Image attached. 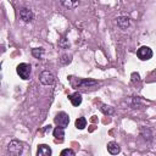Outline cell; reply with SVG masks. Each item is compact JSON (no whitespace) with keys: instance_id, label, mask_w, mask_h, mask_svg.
<instances>
[{"instance_id":"18","label":"cell","mask_w":156,"mask_h":156,"mask_svg":"<svg viewBox=\"0 0 156 156\" xmlns=\"http://www.w3.org/2000/svg\"><path fill=\"white\" fill-rule=\"evenodd\" d=\"M69 62H71V57L67 56V55H63L62 58H61V63H62V65H67V63H69Z\"/></svg>"},{"instance_id":"10","label":"cell","mask_w":156,"mask_h":156,"mask_svg":"<svg viewBox=\"0 0 156 156\" xmlns=\"http://www.w3.org/2000/svg\"><path fill=\"white\" fill-rule=\"evenodd\" d=\"M107 151L111 154V155H117L119 151H121V147L119 145L116 143V141H110L107 144Z\"/></svg>"},{"instance_id":"7","label":"cell","mask_w":156,"mask_h":156,"mask_svg":"<svg viewBox=\"0 0 156 156\" xmlns=\"http://www.w3.org/2000/svg\"><path fill=\"white\" fill-rule=\"evenodd\" d=\"M33 17H34V15H33V12H32L29 9L23 7V9L20 10V18H21L22 21H24V22H30V21L33 20Z\"/></svg>"},{"instance_id":"13","label":"cell","mask_w":156,"mask_h":156,"mask_svg":"<svg viewBox=\"0 0 156 156\" xmlns=\"http://www.w3.org/2000/svg\"><path fill=\"white\" fill-rule=\"evenodd\" d=\"M61 4L67 9H74L78 6L79 0H61Z\"/></svg>"},{"instance_id":"12","label":"cell","mask_w":156,"mask_h":156,"mask_svg":"<svg viewBox=\"0 0 156 156\" xmlns=\"http://www.w3.org/2000/svg\"><path fill=\"white\" fill-rule=\"evenodd\" d=\"M63 129H65V128H63V127H60V126H57V127L54 129L52 134H54V136H55L56 140H58V141H62V140H63V136H65V130H63Z\"/></svg>"},{"instance_id":"6","label":"cell","mask_w":156,"mask_h":156,"mask_svg":"<svg viewBox=\"0 0 156 156\" xmlns=\"http://www.w3.org/2000/svg\"><path fill=\"white\" fill-rule=\"evenodd\" d=\"M96 84H98L96 80H91V79H78V80H77V84L74 83V84H72V87L76 88V89H78V88L85 89V88L94 87V85H96Z\"/></svg>"},{"instance_id":"11","label":"cell","mask_w":156,"mask_h":156,"mask_svg":"<svg viewBox=\"0 0 156 156\" xmlns=\"http://www.w3.org/2000/svg\"><path fill=\"white\" fill-rule=\"evenodd\" d=\"M117 26L121 29H127L129 27V18L126 17V16H119L117 18Z\"/></svg>"},{"instance_id":"9","label":"cell","mask_w":156,"mask_h":156,"mask_svg":"<svg viewBox=\"0 0 156 156\" xmlns=\"http://www.w3.org/2000/svg\"><path fill=\"white\" fill-rule=\"evenodd\" d=\"M69 101L73 106H79L82 104V95L78 91H76V93L69 95Z\"/></svg>"},{"instance_id":"1","label":"cell","mask_w":156,"mask_h":156,"mask_svg":"<svg viewBox=\"0 0 156 156\" xmlns=\"http://www.w3.org/2000/svg\"><path fill=\"white\" fill-rule=\"evenodd\" d=\"M7 151L12 156H20L23 152V146L18 140H12L7 146Z\"/></svg>"},{"instance_id":"19","label":"cell","mask_w":156,"mask_h":156,"mask_svg":"<svg viewBox=\"0 0 156 156\" xmlns=\"http://www.w3.org/2000/svg\"><path fill=\"white\" fill-rule=\"evenodd\" d=\"M68 41H67V39L66 38H62L61 40H60V46H62V48H68Z\"/></svg>"},{"instance_id":"8","label":"cell","mask_w":156,"mask_h":156,"mask_svg":"<svg viewBox=\"0 0 156 156\" xmlns=\"http://www.w3.org/2000/svg\"><path fill=\"white\" fill-rule=\"evenodd\" d=\"M51 149L48 146V145H45V144H41V145H39L38 146V151H37V155L38 156H50L51 155Z\"/></svg>"},{"instance_id":"5","label":"cell","mask_w":156,"mask_h":156,"mask_svg":"<svg viewBox=\"0 0 156 156\" xmlns=\"http://www.w3.org/2000/svg\"><path fill=\"white\" fill-rule=\"evenodd\" d=\"M39 79H40V83L41 84H44V85H50V84H52L54 83V74L50 72V71H43L41 73H40V77H39Z\"/></svg>"},{"instance_id":"16","label":"cell","mask_w":156,"mask_h":156,"mask_svg":"<svg viewBox=\"0 0 156 156\" xmlns=\"http://www.w3.org/2000/svg\"><path fill=\"white\" fill-rule=\"evenodd\" d=\"M100 110L102 111V113H105V115H107V116H110V115L113 113V108H112L111 106H107V105H101Z\"/></svg>"},{"instance_id":"3","label":"cell","mask_w":156,"mask_h":156,"mask_svg":"<svg viewBox=\"0 0 156 156\" xmlns=\"http://www.w3.org/2000/svg\"><path fill=\"white\" fill-rule=\"evenodd\" d=\"M136 56L141 60V61H146L150 60L152 57V50L149 46H141L136 50Z\"/></svg>"},{"instance_id":"17","label":"cell","mask_w":156,"mask_h":156,"mask_svg":"<svg viewBox=\"0 0 156 156\" xmlns=\"http://www.w3.org/2000/svg\"><path fill=\"white\" fill-rule=\"evenodd\" d=\"M65 155H69V156H74V151L72 149H65L61 151V156H65Z\"/></svg>"},{"instance_id":"15","label":"cell","mask_w":156,"mask_h":156,"mask_svg":"<svg viewBox=\"0 0 156 156\" xmlns=\"http://www.w3.org/2000/svg\"><path fill=\"white\" fill-rule=\"evenodd\" d=\"M74 124H76V127H77L78 129H83V128L87 126V119H85L84 117H78V118L76 119Z\"/></svg>"},{"instance_id":"14","label":"cell","mask_w":156,"mask_h":156,"mask_svg":"<svg viewBox=\"0 0 156 156\" xmlns=\"http://www.w3.org/2000/svg\"><path fill=\"white\" fill-rule=\"evenodd\" d=\"M32 55L35 58H41L44 55V49L43 48H34V49H32Z\"/></svg>"},{"instance_id":"2","label":"cell","mask_w":156,"mask_h":156,"mask_svg":"<svg viewBox=\"0 0 156 156\" xmlns=\"http://www.w3.org/2000/svg\"><path fill=\"white\" fill-rule=\"evenodd\" d=\"M17 71V74L20 76V78L22 79H29V76H30V66L28 63H20L16 68Z\"/></svg>"},{"instance_id":"4","label":"cell","mask_w":156,"mask_h":156,"mask_svg":"<svg viewBox=\"0 0 156 156\" xmlns=\"http://www.w3.org/2000/svg\"><path fill=\"white\" fill-rule=\"evenodd\" d=\"M55 123H56L57 126H60V127L66 128V127L68 126V123H69V117H68V115L65 113V112H58V113L56 115V117H55Z\"/></svg>"}]
</instances>
